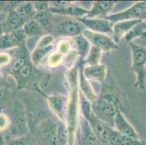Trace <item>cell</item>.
Returning <instances> with one entry per match:
<instances>
[{
	"label": "cell",
	"instance_id": "28",
	"mask_svg": "<svg viewBox=\"0 0 146 145\" xmlns=\"http://www.w3.org/2000/svg\"><path fill=\"white\" fill-rule=\"evenodd\" d=\"M23 29L26 36H35L43 34L44 29L39 23L32 18L28 21L23 26Z\"/></svg>",
	"mask_w": 146,
	"mask_h": 145
},
{
	"label": "cell",
	"instance_id": "34",
	"mask_svg": "<svg viewBox=\"0 0 146 145\" xmlns=\"http://www.w3.org/2000/svg\"><path fill=\"white\" fill-rule=\"evenodd\" d=\"M15 48L10 34H4L0 38V50H10Z\"/></svg>",
	"mask_w": 146,
	"mask_h": 145
},
{
	"label": "cell",
	"instance_id": "15",
	"mask_svg": "<svg viewBox=\"0 0 146 145\" xmlns=\"http://www.w3.org/2000/svg\"><path fill=\"white\" fill-rule=\"evenodd\" d=\"M54 37L52 35L44 36L36 44L30 56V60L35 66H38L45 56L53 49Z\"/></svg>",
	"mask_w": 146,
	"mask_h": 145
},
{
	"label": "cell",
	"instance_id": "29",
	"mask_svg": "<svg viewBox=\"0 0 146 145\" xmlns=\"http://www.w3.org/2000/svg\"><path fill=\"white\" fill-rule=\"evenodd\" d=\"M102 52H103L100 49L91 45L86 58L82 62V64L84 66H95V65L100 64Z\"/></svg>",
	"mask_w": 146,
	"mask_h": 145
},
{
	"label": "cell",
	"instance_id": "32",
	"mask_svg": "<svg viewBox=\"0 0 146 145\" xmlns=\"http://www.w3.org/2000/svg\"><path fill=\"white\" fill-rule=\"evenodd\" d=\"M63 55L61 54L60 53L58 52V51L52 53L50 56L48 57L47 59V64L51 68H55L59 66L60 64L63 61Z\"/></svg>",
	"mask_w": 146,
	"mask_h": 145
},
{
	"label": "cell",
	"instance_id": "2",
	"mask_svg": "<svg viewBox=\"0 0 146 145\" xmlns=\"http://www.w3.org/2000/svg\"><path fill=\"white\" fill-rule=\"evenodd\" d=\"M66 78L68 89L67 108L64 123L68 137V145H76V134L80 120V98L79 89V66L76 65L66 71Z\"/></svg>",
	"mask_w": 146,
	"mask_h": 145
},
{
	"label": "cell",
	"instance_id": "3",
	"mask_svg": "<svg viewBox=\"0 0 146 145\" xmlns=\"http://www.w3.org/2000/svg\"><path fill=\"white\" fill-rule=\"evenodd\" d=\"M34 145H68V137L64 122L49 118L37 125L29 134Z\"/></svg>",
	"mask_w": 146,
	"mask_h": 145
},
{
	"label": "cell",
	"instance_id": "36",
	"mask_svg": "<svg viewBox=\"0 0 146 145\" xmlns=\"http://www.w3.org/2000/svg\"><path fill=\"white\" fill-rule=\"evenodd\" d=\"M32 2L33 7L36 12L44 11V10H49L50 8V2L47 1H36V2Z\"/></svg>",
	"mask_w": 146,
	"mask_h": 145
},
{
	"label": "cell",
	"instance_id": "17",
	"mask_svg": "<svg viewBox=\"0 0 146 145\" xmlns=\"http://www.w3.org/2000/svg\"><path fill=\"white\" fill-rule=\"evenodd\" d=\"M113 128L120 134L129 137L134 139H140V135L138 134L135 128L127 121V118L121 111L116 113L113 121Z\"/></svg>",
	"mask_w": 146,
	"mask_h": 145
},
{
	"label": "cell",
	"instance_id": "13",
	"mask_svg": "<svg viewBox=\"0 0 146 145\" xmlns=\"http://www.w3.org/2000/svg\"><path fill=\"white\" fill-rule=\"evenodd\" d=\"M86 120L98 139L103 145H108L110 135L113 128L100 120L93 113V112H92V113L89 115L88 118H86Z\"/></svg>",
	"mask_w": 146,
	"mask_h": 145
},
{
	"label": "cell",
	"instance_id": "33",
	"mask_svg": "<svg viewBox=\"0 0 146 145\" xmlns=\"http://www.w3.org/2000/svg\"><path fill=\"white\" fill-rule=\"evenodd\" d=\"M72 45V40L71 41H69L68 39L62 40L58 44V52L63 55L69 54L71 50Z\"/></svg>",
	"mask_w": 146,
	"mask_h": 145
},
{
	"label": "cell",
	"instance_id": "10",
	"mask_svg": "<svg viewBox=\"0 0 146 145\" xmlns=\"http://www.w3.org/2000/svg\"><path fill=\"white\" fill-rule=\"evenodd\" d=\"M85 29V26L77 19L66 18L57 23L54 29V34L57 36L74 38L82 35Z\"/></svg>",
	"mask_w": 146,
	"mask_h": 145
},
{
	"label": "cell",
	"instance_id": "4",
	"mask_svg": "<svg viewBox=\"0 0 146 145\" xmlns=\"http://www.w3.org/2000/svg\"><path fill=\"white\" fill-rule=\"evenodd\" d=\"M17 83V91L22 89L32 90L39 94L42 88L47 86L50 75L37 68L29 60L22 68L13 75Z\"/></svg>",
	"mask_w": 146,
	"mask_h": 145
},
{
	"label": "cell",
	"instance_id": "16",
	"mask_svg": "<svg viewBox=\"0 0 146 145\" xmlns=\"http://www.w3.org/2000/svg\"><path fill=\"white\" fill-rule=\"evenodd\" d=\"M87 30L96 33L107 34L112 33L113 23L106 18H88L86 17L77 19Z\"/></svg>",
	"mask_w": 146,
	"mask_h": 145
},
{
	"label": "cell",
	"instance_id": "19",
	"mask_svg": "<svg viewBox=\"0 0 146 145\" xmlns=\"http://www.w3.org/2000/svg\"><path fill=\"white\" fill-rule=\"evenodd\" d=\"M107 67L104 64H98L95 66H84L82 72L84 76L87 80L103 83L107 77Z\"/></svg>",
	"mask_w": 146,
	"mask_h": 145
},
{
	"label": "cell",
	"instance_id": "25",
	"mask_svg": "<svg viewBox=\"0 0 146 145\" xmlns=\"http://www.w3.org/2000/svg\"><path fill=\"white\" fill-rule=\"evenodd\" d=\"M72 42L73 44L75 46L76 52L81 57V60L79 62H82L86 58L91 45L82 34L72 38Z\"/></svg>",
	"mask_w": 146,
	"mask_h": 145
},
{
	"label": "cell",
	"instance_id": "1",
	"mask_svg": "<svg viewBox=\"0 0 146 145\" xmlns=\"http://www.w3.org/2000/svg\"><path fill=\"white\" fill-rule=\"evenodd\" d=\"M127 102L122 90L113 78L110 70L102 83L101 91L92 103L93 113L102 121L113 128L114 118L118 112H123L127 107Z\"/></svg>",
	"mask_w": 146,
	"mask_h": 145
},
{
	"label": "cell",
	"instance_id": "11",
	"mask_svg": "<svg viewBox=\"0 0 146 145\" xmlns=\"http://www.w3.org/2000/svg\"><path fill=\"white\" fill-rule=\"evenodd\" d=\"M39 94L45 99L52 113L56 117L57 119L64 122L67 108V97L58 93L48 95L45 94L43 91H41Z\"/></svg>",
	"mask_w": 146,
	"mask_h": 145
},
{
	"label": "cell",
	"instance_id": "26",
	"mask_svg": "<svg viewBox=\"0 0 146 145\" xmlns=\"http://www.w3.org/2000/svg\"><path fill=\"white\" fill-rule=\"evenodd\" d=\"M15 10L26 22L34 18V16L36 13L31 2H21L20 5L15 9Z\"/></svg>",
	"mask_w": 146,
	"mask_h": 145
},
{
	"label": "cell",
	"instance_id": "9",
	"mask_svg": "<svg viewBox=\"0 0 146 145\" xmlns=\"http://www.w3.org/2000/svg\"><path fill=\"white\" fill-rule=\"evenodd\" d=\"M105 18L113 24L119 21L132 20H139L146 22V1L137 2L127 10L109 15Z\"/></svg>",
	"mask_w": 146,
	"mask_h": 145
},
{
	"label": "cell",
	"instance_id": "20",
	"mask_svg": "<svg viewBox=\"0 0 146 145\" xmlns=\"http://www.w3.org/2000/svg\"><path fill=\"white\" fill-rule=\"evenodd\" d=\"M79 66V89L81 91V94L84 95L90 101L91 103L94 102L98 97V94L95 93V90L91 86L88 80L84 76L82 69H83L84 65L82 62H79L78 63Z\"/></svg>",
	"mask_w": 146,
	"mask_h": 145
},
{
	"label": "cell",
	"instance_id": "7",
	"mask_svg": "<svg viewBox=\"0 0 146 145\" xmlns=\"http://www.w3.org/2000/svg\"><path fill=\"white\" fill-rule=\"evenodd\" d=\"M21 100L24 105L28 127L30 134L37 125L50 117L45 111L44 107L42 104L38 103L37 101L33 98L25 97Z\"/></svg>",
	"mask_w": 146,
	"mask_h": 145
},
{
	"label": "cell",
	"instance_id": "30",
	"mask_svg": "<svg viewBox=\"0 0 146 145\" xmlns=\"http://www.w3.org/2000/svg\"><path fill=\"white\" fill-rule=\"evenodd\" d=\"M10 34L15 47L18 48L26 44V36L23 28L13 30L11 33H10Z\"/></svg>",
	"mask_w": 146,
	"mask_h": 145
},
{
	"label": "cell",
	"instance_id": "38",
	"mask_svg": "<svg viewBox=\"0 0 146 145\" xmlns=\"http://www.w3.org/2000/svg\"><path fill=\"white\" fill-rule=\"evenodd\" d=\"M10 60V57L7 54H0V66Z\"/></svg>",
	"mask_w": 146,
	"mask_h": 145
},
{
	"label": "cell",
	"instance_id": "18",
	"mask_svg": "<svg viewBox=\"0 0 146 145\" xmlns=\"http://www.w3.org/2000/svg\"><path fill=\"white\" fill-rule=\"evenodd\" d=\"M117 3L115 1H95L86 18H105L108 16Z\"/></svg>",
	"mask_w": 146,
	"mask_h": 145
},
{
	"label": "cell",
	"instance_id": "6",
	"mask_svg": "<svg viewBox=\"0 0 146 145\" xmlns=\"http://www.w3.org/2000/svg\"><path fill=\"white\" fill-rule=\"evenodd\" d=\"M10 122V137H23L29 135L24 105L22 101L18 98L13 103V114Z\"/></svg>",
	"mask_w": 146,
	"mask_h": 145
},
{
	"label": "cell",
	"instance_id": "41",
	"mask_svg": "<svg viewBox=\"0 0 146 145\" xmlns=\"http://www.w3.org/2000/svg\"><path fill=\"white\" fill-rule=\"evenodd\" d=\"M145 74H146V67H145Z\"/></svg>",
	"mask_w": 146,
	"mask_h": 145
},
{
	"label": "cell",
	"instance_id": "22",
	"mask_svg": "<svg viewBox=\"0 0 146 145\" xmlns=\"http://www.w3.org/2000/svg\"><path fill=\"white\" fill-rule=\"evenodd\" d=\"M26 23V21L20 16L15 10L8 12L6 21L2 23L5 34H10L13 30L21 28Z\"/></svg>",
	"mask_w": 146,
	"mask_h": 145
},
{
	"label": "cell",
	"instance_id": "31",
	"mask_svg": "<svg viewBox=\"0 0 146 145\" xmlns=\"http://www.w3.org/2000/svg\"><path fill=\"white\" fill-rule=\"evenodd\" d=\"M6 139V145H32L33 143L30 137H7Z\"/></svg>",
	"mask_w": 146,
	"mask_h": 145
},
{
	"label": "cell",
	"instance_id": "24",
	"mask_svg": "<svg viewBox=\"0 0 146 145\" xmlns=\"http://www.w3.org/2000/svg\"><path fill=\"white\" fill-rule=\"evenodd\" d=\"M146 38V22L140 21L136 24L122 38L124 43L129 44L133 42L135 38Z\"/></svg>",
	"mask_w": 146,
	"mask_h": 145
},
{
	"label": "cell",
	"instance_id": "42",
	"mask_svg": "<svg viewBox=\"0 0 146 145\" xmlns=\"http://www.w3.org/2000/svg\"><path fill=\"white\" fill-rule=\"evenodd\" d=\"M32 145H34V144H32Z\"/></svg>",
	"mask_w": 146,
	"mask_h": 145
},
{
	"label": "cell",
	"instance_id": "27",
	"mask_svg": "<svg viewBox=\"0 0 146 145\" xmlns=\"http://www.w3.org/2000/svg\"><path fill=\"white\" fill-rule=\"evenodd\" d=\"M34 19L39 23L44 29H48L49 28L51 27L53 23L54 15L50 11V10L36 12Z\"/></svg>",
	"mask_w": 146,
	"mask_h": 145
},
{
	"label": "cell",
	"instance_id": "21",
	"mask_svg": "<svg viewBox=\"0 0 146 145\" xmlns=\"http://www.w3.org/2000/svg\"><path fill=\"white\" fill-rule=\"evenodd\" d=\"M108 145H146V142L141 139H134L123 135L113 128Z\"/></svg>",
	"mask_w": 146,
	"mask_h": 145
},
{
	"label": "cell",
	"instance_id": "5",
	"mask_svg": "<svg viewBox=\"0 0 146 145\" xmlns=\"http://www.w3.org/2000/svg\"><path fill=\"white\" fill-rule=\"evenodd\" d=\"M129 44L132 52L131 68L136 75V81L134 86L143 91L146 86V47L134 42H131Z\"/></svg>",
	"mask_w": 146,
	"mask_h": 145
},
{
	"label": "cell",
	"instance_id": "35",
	"mask_svg": "<svg viewBox=\"0 0 146 145\" xmlns=\"http://www.w3.org/2000/svg\"><path fill=\"white\" fill-rule=\"evenodd\" d=\"M10 123V117L4 113H0V133L9 129Z\"/></svg>",
	"mask_w": 146,
	"mask_h": 145
},
{
	"label": "cell",
	"instance_id": "23",
	"mask_svg": "<svg viewBox=\"0 0 146 145\" xmlns=\"http://www.w3.org/2000/svg\"><path fill=\"white\" fill-rule=\"evenodd\" d=\"M141 21L139 20H132V21H124L116 23L113 26V40L116 43L122 39L124 36L127 34L134 26L140 23Z\"/></svg>",
	"mask_w": 146,
	"mask_h": 145
},
{
	"label": "cell",
	"instance_id": "37",
	"mask_svg": "<svg viewBox=\"0 0 146 145\" xmlns=\"http://www.w3.org/2000/svg\"><path fill=\"white\" fill-rule=\"evenodd\" d=\"M10 96L9 91L7 89H0V102H2L7 98H8Z\"/></svg>",
	"mask_w": 146,
	"mask_h": 145
},
{
	"label": "cell",
	"instance_id": "8",
	"mask_svg": "<svg viewBox=\"0 0 146 145\" xmlns=\"http://www.w3.org/2000/svg\"><path fill=\"white\" fill-rule=\"evenodd\" d=\"M50 11L53 15L65 16L68 18H84L88 14L89 10L72 3L71 2L66 1H54L50 2Z\"/></svg>",
	"mask_w": 146,
	"mask_h": 145
},
{
	"label": "cell",
	"instance_id": "12",
	"mask_svg": "<svg viewBox=\"0 0 146 145\" xmlns=\"http://www.w3.org/2000/svg\"><path fill=\"white\" fill-rule=\"evenodd\" d=\"M82 35L87 38L92 46L98 48L102 52H108L119 49L117 43L115 42L113 38L107 34L96 33L85 29L82 33Z\"/></svg>",
	"mask_w": 146,
	"mask_h": 145
},
{
	"label": "cell",
	"instance_id": "40",
	"mask_svg": "<svg viewBox=\"0 0 146 145\" xmlns=\"http://www.w3.org/2000/svg\"><path fill=\"white\" fill-rule=\"evenodd\" d=\"M5 34V31H4V27H3V24L1 23L0 24V38L2 37V36Z\"/></svg>",
	"mask_w": 146,
	"mask_h": 145
},
{
	"label": "cell",
	"instance_id": "14",
	"mask_svg": "<svg viewBox=\"0 0 146 145\" xmlns=\"http://www.w3.org/2000/svg\"><path fill=\"white\" fill-rule=\"evenodd\" d=\"M76 140L78 145H103L92 130L85 118L80 117Z\"/></svg>",
	"mask_w": 146,
	"mask_h": 145
},
{
	"label": "cell",
	"instance_id": "39",
	"mask_svg": "<svg viewBox=\"0 0 146 145\" xmlns=\"http://www.w3.org/2000/svg\"><path fill=\"white\" fill-rule=\"evenodd\" d=\"M0 145H6V139L2 134H0Z\"/></svg>",
	"mask_w": 146,
	"mask_h": 145
}]
</instances>
